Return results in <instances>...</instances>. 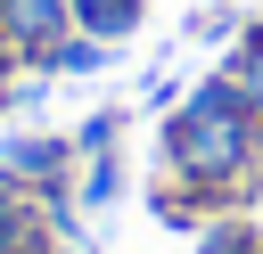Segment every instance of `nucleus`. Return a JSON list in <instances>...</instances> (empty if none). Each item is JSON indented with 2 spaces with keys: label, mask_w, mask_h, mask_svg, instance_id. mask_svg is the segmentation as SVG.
<instances>
[{
  "label": "nucleus",
  "mask_w": 263,
  "mask_h": 254,
  "mask_svg": "<svg viewBox=\"0 0 263 254\" xmlns=\"http://www.w3.org/2000/svg\"><path fill=\"white\" fill-rule=\"evenodd\" d=\"M173 164L197 172V180H230L247 164V115H238L230 82H205V98L173 123Z\"/></svg>",
  "instance_id": "nucleus-1"
},
{
  "label": "nucleus",
  "mask_w": 263,
  "mask_h": 254,
  "mask_svg": "<svg viewBox=\"0 0 263 254\" xmlns=\"http://www.w3.org/2000/svg\"><path fill=\"white\" fill-rule=\"evenodd\" d=\"M8 172H16V180H41V188H49V180L66 172V147H58V139H16V147H8Z\"/></svg>",
  "instance_id": "nucleus-2"
},
{
  "label": "nucleus",
  "mask_w": 263,
  "mask_h": 254,
  "mask_svg": "<svg viewBox=\"0 0 263 254\" xmlns=\"http://www.w3.org/2000/svg\"><path fill=\"white\" fill-rule=\"evenodd\" d=\"M66 8H74V0H8V33H16V41H49V33L66 25Z\"/></svg>",
  "instance_id": "nucleus-3"
},
{
  "label": "nucleus",
  "mask_w": 263,
  "mask_h": 254,
  "mask_svg": "<svg viewBox=\"0 0 263 254\" xmlns=\"http://www.w3.org/2000/svg\"><path fill=\"white\" fill-rule=\"evenodd\" d=\"M74 16H82L99 41H123V33L140 25V0H74Z\"/></svg>",
  "instance_id": "nucleus-4"
},
{
  "label": "nucleus",
  "mask_w": 263,
  "mask_h": 254,
  "mask_svg": "<svg viewBox=\"0 0 263 254\" xmlns=\"http://www.w3.org/2000/svg\"><path fill=\"white\" fill-rule=\"evenodd\" d=\"M197 254H263V246H255V238H247L238 221H222V229H214V238H205Z\"/></svg>",
  "instance_id": "nucleus-5"
},
{
  "label": "nucleus",
  "mask_w": 263,
  "mask_h": 254,
  "mask_svg": "<svg viewBox=\"0 0 263 254\" xmlns=\"http://www.w3.org/2000/svg\"><path fill=\"white\" fill-rule=\"evenodd\" d=\"M115 188H123V172H115V164H107V156H99V164H90V180H82V197H90V205H107V197H115Z\"/></svg>",
  "instance_id": "nucleus-6"
},
{
  "label": "nucleus",
  "mask_w": 263,
  "mask_h": 254,
  "mask_svg": "<svg viewBox=\"0 0 263 254\" xmlns=\"http://www.w3.org/2000/svg\"><path fill=\"white\" fill-rule=\"evenodd\" d=\"M247 90H255V107H263V49L247 57Z\"/></svg>",
  "instance_id": "nucleus-7"
}]
</instances>
